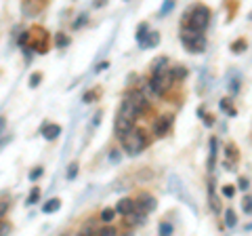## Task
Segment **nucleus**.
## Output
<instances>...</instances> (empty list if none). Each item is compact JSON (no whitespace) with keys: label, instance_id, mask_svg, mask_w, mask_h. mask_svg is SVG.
I'll return each instance as SVG.
<instances>
[{"label":"nucleus","instance_id":"obj_1","mask_svg":"<svg viewBox=\"0 0 252 236\" xmlns=\"http://www.w3.org/2000/svg\"><path fill=\"white\" fill-rule=\"evenodd\" d=\"M137 118H139V112H137V110L132 108V106L128 104V101H122L120 110H118V116H116V124H114L116 135L122 139V137L126 135V133H128L132 127H135Z\"/></svg>","mask_w":252,"mask_h":236},{"label":"nucleus","instance_id":"obj_2","mask_svg":"<svg viewBox=\"0 0 252 236\" xmlns=\"http://www.w3.org/2000/svg\"><path fill=\"white\" fill-rule=\"evenodd\" d=\"M147 146H149V139H147V135H145L143 129L132 127V129L122 137V150L128 154V156H139Z\"/></svg>","mask_w":252,"mask_h":236},{"label":"nucleus","instance_id":"obj_3","mask_svg":"<svg viewBox=\"0 0 252 236\" xmlns=\"http://www.w3.org/2000/svg\"><path fill=\"white\" fill-rule=\"evenodd\" d=\"M181 42L185 44V49L189 53H195V55H200L206 51V38H204L202 32H198V30H193V28H189V26H183V30H181Z\"/></svg>","mask_w":252,"mask_h":236},{"label":"nucleus","instance_id":"obj_4","mask_svg":"<svg viewBox=\"0 0 252 236\" xmlns=\"http://www.w3.org/2000/svg\"><path fill=\"white\" fill-rule=\"evenodd\" d=\"M185 19L189 21V28L198 30V32H204L210 23V9L206 4H198V6H193V11H187Z\"/></svg>","mask_w":252,"mask_h":236},{"label":"nucleus","instance_id":"obj_5","mask_svg":"<svg viewBox=\"0 0 252 236\" xmlns=\"http://www.w3.org/2000/svg\"><path fill=\"white\" fill-rule=\"evenodd\" d=\"M172 84H175V78H172L170 70H162V72H156L152 74V78H149V86L154 89V93L158 97L166 95V93L172 89Z\"/></svg>","mask_w":252,"mask_h":236},{"label":"nucleus","instance_id":"obj_6","mask_svg":"<svg viewBox=\"0 0 252 236\" xmlns=\"http://www.w3.org/2000/svg\"><path fill=\"white\" fill-rule=\"evenodd\" d=\"M124 101H128V104L137 110L139 114H145L149 108H152V99H149L145 93H143V89H130L128 93H126V97H124Z\"/></svg>","mask_w":252,"mask_h":236},{"label":"nucleus","instance_id":"obj_7","mask_svg":"<svg viewBox=\"0 0 252 236\" xmlns=\"http://www.w3.org/2000/svg\"><path fill=\"white\" fill-rule=\"evenodd\" d=\"M172 124H175V116H172V114H162V116H158L154 120L152 131H154L156 137H164V135H168V133H170Z\"/></svg>","mask_w":252,"mask_h":236},{"label":"nucleus","instance_id":"obj_8","mask_svg":"<svg viewBox=\"0 0 252 236\" xmlns=\"http://www.w3.org/2000/svg\"><path fill=\"white\" fill-rule=\"evenodd\" d=\"M168 184H170L168 188H170V192H172V194H177V196H179V198L183 200V202H187L189 207H193L191 200H189V194H187V190L183 188V182H181V179H179L177 175H170V177H168ZM193 209H195V207H193Z\"/></svg>","mask_w":252,"mask_h":236},{"label":"nucleus","instance_id":"obj_9","mask_svg":"<svg viewBox=\"0 0 252 236\" xmlns=\"http://www.w3.org/2000/svg\"><path fill=\"white\" fill-rule=\"evenodd\" d=\"M135 209L143 211V213H152V211L156 209V198L152 194H147V192H141L139 198L135 200Z\"/></svg>","mask_w":252,"mask_h":236},{"label":"nucleus","instance_id":"obj_10","mask_svg":"<svg viewBox=\"0 0 252 236\" xmlns=\"http://www.w3.org/2000/svg\"><path fill=\"white\" fill-rule=\"evenodd\" d=\"M145 222H147V213H143V211H139V209H132L130 213L124 215V226H128V228L143 226Z\"/></svg>","mask_w":252,"mask_h":236},{"label":"nucleus","instance_id":"obj_11","mask_svg":"<svg viewBox=\"0 0 252 236\" xmlns=\"http://www.w3.org/2000/svg\"><path fill=\"white\" fill-rule=\"evenodd\" d=\"M235 162H238V150H235V146H227L225 148V169L235 171Z\"/></svg>","mask_w":252,"mask_h":236},{"label":"nucleus","instance_id":"obj_12","mask_svg":"<svg viewBox=\"0 0 252 236\" xmlns=\"http://www.w3.org/2000/svg\"><path fill=\"white\" fill-rule=\"evenodd\" d=\"M59 135H61V127H59V124L49 122V124H44V127H42V137L44 139L53 141V139H57Z\"/></svg>","mask_w":252,"mask_h":236},{"label":"nucleus","instance_id":"obj_13","mask_svg":"<svg viewBox=\"0 0 252 236\" xmlns=\"http://www.w3.org/2000/svg\"><path fill=\"white\" fill-rule=\"evenodd\" d=\"M132 209H135V200H132V198H120V200H118V204H116V213H120L122 217L126 213H130Z\"/></svg>","mask_w":252,"mask_h":236},{"label":"nucleus","instance_id":"obj_14","mask_svg":"<svg viewBox=\"0 0 252 236\" xmlns=\"http://www.w3.org/2000/svg\"><path fill=\"white\" fill-rule=\"evenodd\" d=\"M61 209V198H49L42 204V213H55Z\"/></svg>","mask_w":252,"mask_h":236},{"label":"nucleus","instance_id":"obj_15","mask_svg":"<svg viewBox=\"0 0 252 236\" xmlns=\"http://www.w3.org/2000/svg\"><path fill=\"white\" fill-rule=\"evenodd\" d=\"M158 42H160V34H158V32H147L145 40L141 42V46H145V49H152V46H156Z\"/></svg>","mask_w":252,"mask_h":236},{"label":"nucleus","instance_id":"obj_16","mask_svg":"<svg viewBox=\"0 0 252 236\" xmlns=\"http://www.w3.org/2000/svg\"><path fill=\"white\" fill-rule=\"evenodd\" d=\"M170 74H172V78H175V82H181V80H185L187 70H185L183 66H177V68H172V70H170Z\"/></svg>","mask_w":252,"mask_h":236},{"label":"nucleus","instance_id":"obj_17","mask_svg":"<svg viewBox=\"0 0 252 236\" xmlns=\"http://www.w3.org/2000/svg\"><path fill=\"white\" fill-rule=\"evenodd\" d=\"M114 217H116V209H112V207H109V209H103V211H101V215H99V219H101L103 224L114 222Z\"/></svg>","mask_w":252,"mask_h":236},{"label":"nucleus","instance_id":"obj_18","mask_svg":"<svg viewBox=\"0 0 252 236\" xmlns=\"http://www.w3.org/2000/svg\"><path fill=\"white\" fill-rule=\"evenodd\" d=\"M246 40H244V38H238V40L235 42H231V53H235V55H240V53H244L246 51Z\"/></svg>","mask_w":252,"mask_h":236},{"label":"nucleus","instance_id":"obj_19","mask_svg":"<svg viewBox=\"0 0 252 236\" xmlns=\"http://www.w3.org/2000/svg\"><path fill=\"white\" fill-rule=\"evenodd\" d=\"M215 156H217V137L210 139V156H208V169L215 167Z\"/></svg>","mask_w":252,"mask_h":236},{"label":"nucleus","instance_id":"obj_20","mask_svg":"<svg viewBox=\"0 0 252 236\" xmlns=\"http://www.w3.org/2000/svg\"><path fill=\"white\" fill-rule=\"evenodd\" d=\"M166 64H168V59H166V57H160V59H156V61H154V68H152V72L156 74V72H162V70H168V68H166Z\"/></svg>","mask_w":252,"mask_h":236},{"label":"nucleus","instance_id":"obj_21","mask_svg":"<svg viewBox=\"0 0 252 236\" xmlns=\"http://www.w3.org/2000/svg\"><path fill=\"white\" fill-rule=\"evenodd\" d=\"M235 224H238V217H235V213H233L231 209H227L225 211V226L227 228H233Z\"/></svg>","mask_w":252,"mask_h":236},{"label":"nucleus","instance_id":"obj_22","mask_svg":"<svg viewBox=\"0 0 252 236\" xmlns=\"http://www.w3.org/2000/svg\"><path fill=\"white\" fill-rule=\"evenodd\" d=\"M172 6H175V0H164L162 9H160V17H166V15L172 11Z\"/></svg>","mask_w":252,"mask_h":236},{"label":"nucleus","instance_id":"obj_23","mask_svg":"<svg viewBox=\"0 0 252 236\" xmlns=\"http://www.w3.org/2000/svg\"><path fill=\"white\" fill-rule=\"evenodd\" d=\"M145 36H147V23H141V26L137 28V40H139V44L145 40Z\"/></svg>","mask_w":252,"mask_h":236},{"label":"nucleus","instance_id":"obj_24","mask_svg":"<svg viewBox=\"0 0 252 236\" xmlns=\"http://www.w3.org/2000/svg\"><path fill=\"white\" fill-rule=\"evenodd\" d=\"M97 234H99V236H116V234H118V230H116L114 226H105V228H101V230H99Z\"/></svg>","mask_w":252,"mask_h":236},{"label":"nucleus","instance_id":"obj_25","mask_svg":"<svg viewBox=\"0 0 252 236\" xmlns=\"http://www.w3.org/2000/svg\"><path fill=\"white\" fill-rule=\"evenodd\" d=\"M40 80H42V74L40 72H34V74L30 76V86H32V89H36V86L40 84Z\"/></svg>","mask_w":252,"mask_h":236},{"label":"nucleus","instance_id":"obj_26","mask_svg":"<svg viewBox=\"0 0 252 236\" xmlns=\"http://www.w3.org/2000/svg\"><path fill=\"white\" fill-rule=\"evenodd\" d=\"M42 173H44L42 167H36L34 171H30V179H32V182H36V179H40V177H42Z\"/></svg>","mask_w":252,"mask_h":236},{"label":"nucleus","instance_id":"obj_27","mask_svg":"<svg viewBox=\"0 0 252 236\" xmlns=\"http://www.w3.org/2000/svg\"><path fill=\"white\" fill-rule=\"evenodd\" d=\"M212 194V192H210ZM210 207H212V211H215V213H220V202H219V198L215 194L210 196Z\"/></svg>","mask_w":252,"mask_h":236},{"label":"nucleus","instance_id":"obj_28","mask_svg":"<svg viewBox=\"0 0 252 236\" xmlns=\"http://www.w3.org/2000/svg\"><path fill=\"white\" fill-rule=\"evenodd\" d=\"M242 207H244V213H250L252 215V196H246V198H244Z\"/></svg>","mask_w":252,"mask_h":236},{"label":"nucleus","instance_id":"obj_29","mask_svg":"<svg viewBox=\"0 0 252 236\" xmlns=\"http://www.w3.org/2000/svg\"><path fill=\"white\" fill-rule=\"evenodd\" d=\"M38 196H40V190H38V188H34V190L30 192V196H28V204L38 202Z\"/></svg>","mask_w":252,"mask_h":236},{"label":"nucleus","instance_id":"obj_30","mask_svg":"<svg viewBox=\"0 0 252 236\" xmlns=\"http://www.w3.org/2000/svg\"><path fill=\"white\" fill-rule=\"evenodd\" d=\"M76 175H78V162H72L67 169V179H74Z\"/></svg>","mask_w":252,"mask_h":236},{"label":"nucleus","instance_id":"obj_31","mask_svg":"<svg viewBox=\"0 0 252 236\" xmlns=\"http://www.w3.org/2000/svg\"><path fill=\"white\" fill-rule=\"evenodd\" d=\"M158 230H160V234L168 236V234H172V226H170V224H160V228H158Z\"/></svg>","mask_w":252,"mask_h":236},{"label":"nucleus","instance_id":"obj_32","mask_svg":"<svg viewBox=\"0 0 252 236\" xmlns=\"http://www.w3.org/2000/svg\"><path fill=\"white\" fill-rule=\"evenodd\" d=\"M220 192H223V196H227V198H231V196L235 194V188L233 186H223V190Z\"/></svg>","mask_w":252,"mask_h":236},{"label":"nucleus","instance_id":"obj_33","mask_svg":"<svg viewBox=\"0 0 252 236\" xmlns=\"http://www.w3.org/2000/svg\"><path fill=\"white\" fill-rule=\"evenodd\" d=\"M248 186H250V184H248L246 177H240V179H238V188H240V190H248Z\"/></svg>","mask_w":252,"mask_h":236},{"label":"nucleus","instance_id":"obj_34","mask_svg":"<svg viewBox=\"0 0 252 236\" xmlns=\"http://www.w3.org/2000/svg\"><path fill=\"white\" fill-rule=\"evenodd\" d=\"M57 44H59V46H67V44H69V38L63 36V34H59V36H57Z\"/></svg>","mask_w":252,"mask_h":236},{"label":"nucleus","instance_id":"obj_35","mask_svg":"<svg viewBox=\"0 0 252 236\" xmlns=\"http://www.w3.org/2000/svg\"><path fill=\"white\" fill-rule=\"evenodd\" d=\"M9 211V200H0V217Z\"/></svg>","mask_w":252,"mask_h":236},{"label":"nucleus","instance_id":"obj_36","mask_svg":"<svg viewBox=\"0 0 252 236\" xmlns=\"http://www.w3.org/2000/svg\"><path fill=\"white\" fill-rule=\"evenodd\" d=\"M220 108H223V110H229V114H231V116L235 114V110L229 106V101H225V99H220Z\"/></svg>","mask_w":252,"mask_h":236},{"label":"nucleus","instance_id":"obj_37","mask_svg":"<svg viewBox=\"0 0 252 236\" xmlns=\"http://www.w3.org/2000/svg\"><path fill=\"white\" fill-rule=\"evenodd\" d=\"M94 97H97V93H86L84 101H86V104H91V101H94Z\"/></svg>","mask_w":252,"mask_h":236},{"label":"nucleus","instance_id":"obj_38","mask_svg":"<svg viewBox=\"0 0 252 236\" xmlns=\"http://www.w3.org/2000/svg\"><path fill=\"white\" fill-rule=\"evenodd\" d=\"M4 129H6V118H4V116H0V135L4 133Z\"/></svg>","mask_w":252,"mask_h":236},{"label":"nucleus","instance_id":"obj_39","mask_svg":"<svg viewBox=\"0 0 252 236\" xmlns=\"http://www.w3.org/2000/svg\"><path fill=\"white\" fill-rule=\"evenodd\" d=\"M212 122H215V118H212L210 114H208V116H204V124H206V127H212Z\"/></svg>","mask_w":252,"mask_h":236},{"label":"nucleus","instance_id":"obj_40","mask_svg":"<svg viewBox=\"0 0 252 236\" xmlns=\"http://www.w3.org/2000/svg\"><path fill=\"white\" fill-rule=\"evenodd\" d=\"M109 158H112V160H114V162H118V160H120V154H118V152H116V150H114V152H112V154H109Z\"/></svg>","mask_w":252,"mask_h":236},{"label":"nucleus","instance_id":"obj_41","mask_svg":"<svg viewBox=\"0 0 252 236\" xmlns=\"http://www.w3.org/2000/svg\"><path fill=\"white\" fill-rule=\"evenodd\" d=\"M84 21H86V15H82V17H80V19H78V21L74 23V28H80V26H82V23H84Z\"/></svg>","mask_w":252,"mask_h":236},{"label":"nucleus","instance_id":"obj_42","mask_svg":"<svg viewBox=\"0 0 252 236\" xmlns=\"http://www.w3.org/2000/svg\"><path fill=\"white\" fill-rule=\"evenodd\" d=\"M9 141H11V137H2V139H0V148L6 146V144H9Z\"/></svg>","mask_w":252,"mask_h":236},{"label":"nucleus","instance_id":"obj_43","mask_svg":"<svg viewBox=\"0 0 252 236\" xmlns=\"http://www.w3.org/2000/svg\"><path fill=\"white\" fill-rule=\"evenodd\" d=\"M109 64H107V61H103V64H99V68H97V72H101V70H105Z\"/></svg>","mask_w":252,"mask_h":236},{"label":"nucleus","instance_id":"obj_44","mask_svg":"<svg viewBox=\"0 0 252 236\" xmlns=\"http://www.w3.org/2000/svg\"><path fill=\"white\" fill-rule=\"evenodd\" d=\"M246 230H252V224H250V226H248V228H246Z\"/></svg>","mask_w":252,"mask_h":236}]
</instances>
